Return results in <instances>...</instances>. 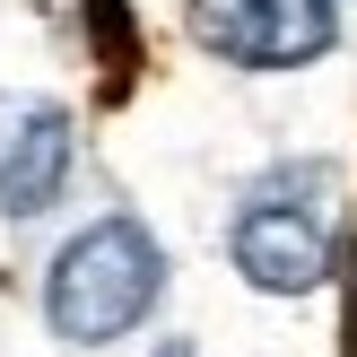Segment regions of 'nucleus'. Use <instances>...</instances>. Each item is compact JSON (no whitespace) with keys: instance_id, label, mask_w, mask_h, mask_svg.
I'll use <instances>...</instances> for the list:
<instances>
[{"instance_id":"7ed1b4c3","label":"nucleus","mask_w":357,"mask_h":357,"mask_svg":"<svg viewBox=\"0 0 357 357\" xmlns=\"http://www.w3.org/2000/svg\"><path fill=\"white\" fill-rule=\"evenodd\" d=\"M192 44L236 70H305L340 44V0H192Z\"/></svg>"},{"instance_id":"39448f33","label":"nucleus","mask_w":357,"mask_h":357,"mask_svg":"<svg viewBox=\"0 0 357 357\" xmlns=\"http://www.w3.org/2000/svg\"><path fill=\"white\" fill-rule=\"evenodd\" d=\"M87 35H96V52H105V61H114V70H131V9H122V0H87Z\"/></svg>"},{"instance_id":"20e7f679","label":"nucleus","mask_w":357,"mask_h":357,"mask_svg":"<svg viewBox=\"0 0 357 357\" xmlns=\"http://www.w3.org/2000/svg\"><path fill=\"white\" fill-rule=\"evenodd\" d=\"M70 183V114L52 96H0V218H44Z\"/></svg>"},{"instance_id":"f03ea898","label":"nucleus","mask_w":357,"mask_h":357,"mask_svg":"<svg viewBox=\"0 0 357 357\" xmlns=\"http://www.w3.org/2000/svg\"><path fill=\"white\" fill-rule=\"evenodd\" d=\"M331 174L323 166H279L253 183V201L236 209V227H227V253H236V271L253 279L261 296H305L331 279V209H323Z\"/></svg>"},{"instance_id":"f257e3e1","label":"nucleus","mask_w":357,"mask_h":357,"mask_svg":"<svg viewBox=\"0 0 357 357\" xmlns=\"http://www.w3.org/2000/svg\"><path fill=\"white\" fill-rule=\"evenodd\" d=\"M166 296V253L139 218H96L52 253L44 271V323L70 349H105L122 331H139Z\"/></svg>"},{"instance_id":"0eeeda50","label":"nucleus","mask_w":357,"mask_h":357,"mask_svg":"<svg viewBox=\"0 0 357 357\" xmlns=\"http://www.w3.org/2000/svg\"><path fill=\"white\" fill-rule=\"evenodd\" d=\"M157 357H192V340H166V349H157Z\"/></svg>"},{"instance_id":"6e6552de","label":"nucleus","mask_w":357,"mask_h":357,"mask_svg":"<svg viewBox=\"0 0 357 357\" xmlns=\"http://www.w3.org/2000/svg\"><path fill=\"white\" fill-rule=\"evenodd\" d=\"M349 357H357V349H349Z\"/></svg>"},{"instance_id":"423d86ee","label":"nucleus","mask_w":357,"mask_h":357,"mask_svg":"<svg viewBox=\"0 0 357 357\" xmlns=\"http://www.w3.org/2000/svg\"><path fill=\"white\" fill-rule=\"evenodd\" d=\"M340 296H349V349H357V236H349V261H340Z\"/></svg>"}]
</instances>
